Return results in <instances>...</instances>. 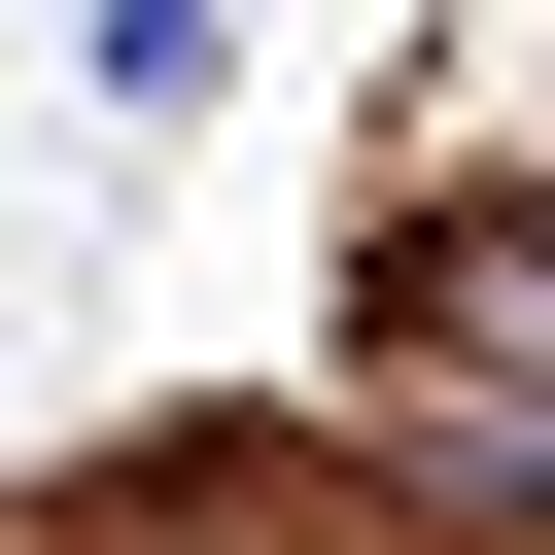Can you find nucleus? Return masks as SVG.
I'll return each mask as SVG.
<instances>
[{
    "instance_id": "nucleus-1",
    "label": "nucleus",
    "mask_w": 555,
    "mask_h": 555,
    "mask_svg": "<svg viewBox=\"0 0 555 555\" xmlns=\"http://www.w3.org/2000/svg\"><path fill=\"white\" fill-rule=\"evenodd\" d=\"M69 69H104V104H139V139H173V104H208V69H243V0H69Z\"/></svg>"
}]
</instances>
